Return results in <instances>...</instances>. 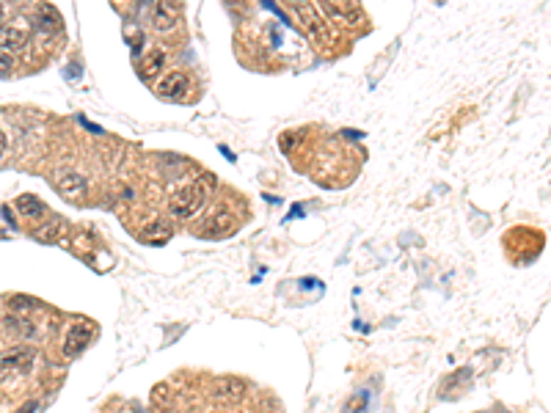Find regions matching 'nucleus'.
<instances>
[{
    "label": "nucleus",
    "mask_w": 551,
    "mask_h": 413,
    "mask_svg": "<svg viewBox=\"0 0 551 413\" xmlns=\"http://www.w3.org/2000/svg\"><path fill=\"white\" fill-rule=\"evenodd\" d=\"M36 361V353L30 347H14L0 356V372H30Z\"/></svg>",
    "instance_id": "obj_4"
},
{
    "label": "nucleus",
    "mask_w": 551,
    "mask_h": 413,
    "mask_svg": "<svg viewBox=\"0 0 551 413\" xmlns=\"http://www.w3.org/2000/svg\"><path fill=\"white\" fill-rule=\"evenodd\" d=\"M14 69V58H11V52L0 50V75H8Z\"/></svg>",
    "instance_id": "obj_17"
},
{
    "label": "nucleus",
    "mask_w": 551,
    "mask_h": 413,
    "mask_svg": "<svg viewBox=\"0 0 551 413\" xmlns=\"http://www.w3.org/2000/svg\"><path fill=\"white\" fill-rule=\"evenodd\" d=\"M204 199H207L204 182H191V185H182L174 196H171V206L169 209H171L174 218L185 221V218H193L201 206H204Z\"/></svg>",
    "instance_id": "obj_1"
},
{
    "label": "nucleus",
    "mask_w": 551,
    "mask_h": 413,
    "mask_svg": "<svg viewBox=\"0 0 551 413\" xmlns=\"http://www.w3.org/2000/svg\"><path fill=\"white\" fill-rule=\"evenodd\" d=\"M246 397V383L243 380H234V378H224L212 386V400L218 405H237L240 400Z\"/></svg>",
    "instance_id": "obj_5"
},
{
    "label": "nucleus",
    "mask_w": 551,
    "mask_h": 413,
    "mask_svg": "<svg viewBox=\"0 0 551 413\" xmlns=\"http://www.w3.org/2000/svg\"><path fill=\"white\" fill-rule=\"evenodd\" d=\"M174 25H176L174 8H171L166 0H160V3L154 6V28H157L160 33H166V30H174Z\"/></svg>",
    "instance_id": "obj_12"
},
{
    "label": "nucleus",
    "mask_w": 551,
    "mask_h": 413,
    "mask_svg": "<svg viewBox=\"0 0 551 413\" xmlns=\"http://www.w3.org/2000/svg\"><path fill=\"white\" fill-rule=\"evenodd\" d=\"M326 3V8L334 14V17H339V20H356L358 17V8H356V0H323Z\"/></svg>",
    "instance_id": "obj_14"
},
{
    "label": "nucleus",
    "mask_w": 551,
    "mask_h": 413,
    "mask_svg": "<svg viewBox=\"0 0 551 413\" xmlns=\"http://www.w3.org/2000/svg\"><path fill=\"white\" fill-rule=\"evenodd\" d=\"M20 413H36V402H28V405Z\"/></svg>",
    "instance_id": "obj_20"
},
{
    "label": "nucleus",
    "mask_w": 551,
    "mask_h": 413,
    "mask_svg": "<svg viewBox=\"0 0 551 413\" xmlns=\"http://www.w3.org/2000/svg\"><path fill=\"white\" fill-rule=\"evenodd\" d=\"M204 229L207 234H229L234 229V218H232V209L229 204H218L212 209V215L207 218V223H204Z\"/></svg>",
    "instance_id": "obj_8"
},
{
    "label": "nucleus",
    "mask_w": 551,
    "mask_h": 413,
    "mask_svg": "<svg viewBox=\"0 0 551 413\" xmlns=\"http://www.w3.org/2000/svg\"><path fill=\"white\" fill-rule=\"evenodd\" d=\"M8 306H11V309H33L36 303L28 301V298H8Z\"/></svg>",
    "instance_id": "obj_18"
},
{
    "label": "nucleus",
    "mask_w": 551,
    "mask_h": 413,
    "mask_svg": "<svg viewBox=\"0 0 551 413\" xmlns=\"http://www.w3.org/2000/svg\"><path fill=\"white\" fill-rule=\"evenodd\" d=\"M141 240H147V243H166V240H169V232H166L163 226H149V229H144Z\"/></svg>",
    "instance_id": "obj_16"
},
{
    "label": "nucleus",
    "mask_w": 551,
    "mask_h": 413,
    "mask_svg": "<svg viewBox=\"0 0 551 413\" xmlns=\"http://www.w3.org/2000/svg\"><path fill=\"white\" fill-rule=\"evenodd\" d=\"M28 45V33L23 28H0V50L17 52Z\"/></svg>",
    "instance_id": "obj_10"
},
{
    "label": "nucleus",
    "mask_w": 551,
    "mask_h": 413,
    "mask_svg": "<svg viewBox=\"0 0 551 413\" xmlns=\"http://www.w3.org/2000/svg\"><path fill=\"white\" fill-rule=\"evenodd\" d=\"M36 240H42V243H55V237H58V223L50 221V223H45V226H39L36 232H33Z\"/></svg>",
    "instance_id": "obj_15"
},
{
    "label": "nucleus",
    "mask_w": 551,
    "mask_h": 413,
    "mask_svg": "<svg viewBox=\"0 0 551 413\" xmlns=\"http://www.w3.org/2000/svg\"><path fill=\"white\" fill-rule=\"evenodd\" d=\"M163 69H166V52L160 50V47L144 52V61H141V66H138L141 80L152 83V80H157V75H163Z\"/></svg>",
    "instance_id": "obj_7"
},
{
    "label": "nucleus",
    "mask_w": 551,
    "mask_h": 413,
    "mask_svg": "<svg viewBox=\"0 0 551 413\" xmlns=\"http://www.w3.org/2000/svg\"><path fill=\"white\" fill-rule=\"evenodd\" d=\"M36 25L42 28L45 33H52V30H58L61 28V17H58V11L52 8V6H39V11H36Z\"/></svg>",
    "instance_id": "obj_13"
},
{
    "label": "nucleus",
    "mask_w": 551,
    "mask_h": 413,
    "mask_svg": "<svg viewBox=\"0 0 551 413\" xmlns=\"http://www.w3.org/2000/svg\"><path fill=\"white\" fill-rule=\"evenodd\" d=\"M94 334H97V328H94L91 322H86V320L75 322V325L67 331V336H64V356H67V359H77V356L91 344Z\"/></svg>",
    "instance_id": "obj_3"
},
{
    "label": "nucleus",
    "mask_w": 551,
    "mask_h": 413,
    "mask_svg": "<svg viewBox=\"0 0 551 413\" xmlns=\"http://www.w3.org/2000/svg\"><path fill=\"white\" fill-rule=\"evenodd\" d=\"M17 212H20L23 218L36 221V218H45L47 206H45V202H42L39 196H30V193H25V196H20V199H17Z\"/></svg>",
    "instance_id": "obj_11"
},
{
    "label": "nucleus",
    "mask_w": 551,
    "mask_h": 413,
    "mask_svg": "<svg viewBox=\"0 0 551 413\" xmlns=\"http://www.w3.org/2000/svg\"><path fill=\"white\" fill-rule=\"evenodd\" d=\"M55 187H58V193H61L64 199L77 202V199H83V196H86V190H89V182H86V177H83V174L69 171V174H61V177H58Z\"/></svg>",
    "instance_id": "obj_6"
},
{
    "label": "nucleus",
    "mask_w": 551,
    "mask_h": 413,
    "mask_svg": "<svg viewBox=\"0 0 551 413\" xmlns=\"http://www.w3.org/2000/svg\"><path fill=\"white\" fill-rule=\"evenodd\" d=\"M287 6L292 8V14H295V20L301 23V28L320 45L323 39L328 36V28L323 23V17H320V8H314L309 0H287Z\"/></svg>",
    "instance_id": "obj_2"
},
{
    "label": "nucleus",
    "mask_w": 551,
    "mask_h": 413,
    "mask_svg": "<svg viewBox=\"0 0 551 413\" xmlns=\"http://www.w3.org/2000/svg\"><path fill=\"white\" fill-rule=\"evenodd\" d=\"M3 152H6V132L0 129V157H3Z\"/></svg>",
    "instance_id": "obj_19"
},
{
    "label": "nucleus",
    "mask_w": 551,
    "mask_h": 413,
    "mask_svg": "<svg viewBox=\"0 0 551 413\" xmlns=\"http://www.w3.org/2000/svg\"><path fill=\"white\" fill-rule=\"evenodd\" d=\"M3 17H6V11H3V3H0V28H3Z\"/></svg>",
    "instance_id": "obj_21"
},
{
    "label": "nucleus",
    "mask_w": 551,
    "mask_h": 413,
    "mask_svg": "<svg viewBox=\"0 0 551 413\" xmlns=\"http://www.w3.org/2000/svg\"><path fill=\"white\" fill-rule=\"evenodd\" d=\"M185 91H188V78L182 72H171V75H166L157 83V94L163 100H182Z\"/></svg>",
    "instance_id": "obj_9"
}]
</instances>
